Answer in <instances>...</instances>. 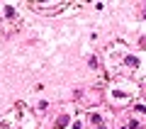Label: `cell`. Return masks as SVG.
Segmentation results:
<instances>
[{
  "mask_svg": "<svg viewBox=\"0 0 146 129\" xmlns=\"http://www.w3.org/2000/svg\"><path fill=\"white\" fill-rule=\"evenodd\" d=\"M0 129H10V127H7V124H5V122H0Z\"/></svg>",
  "mask_w": 146,
  "mask_h": 129,
  "instance_id": "1",
  "label": "cell"
}]
</instances>
